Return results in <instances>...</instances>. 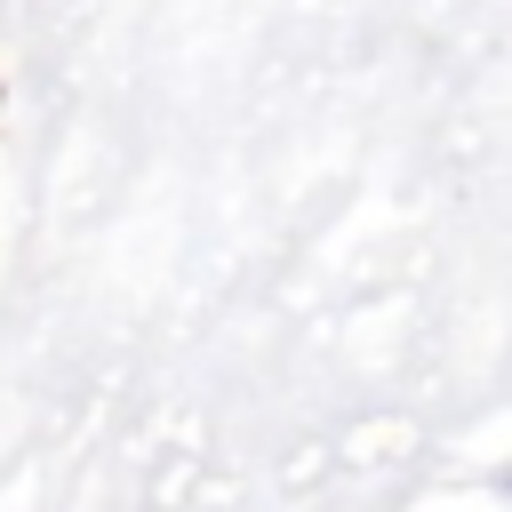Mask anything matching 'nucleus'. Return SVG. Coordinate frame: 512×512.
<instances>
[]
</instances>
